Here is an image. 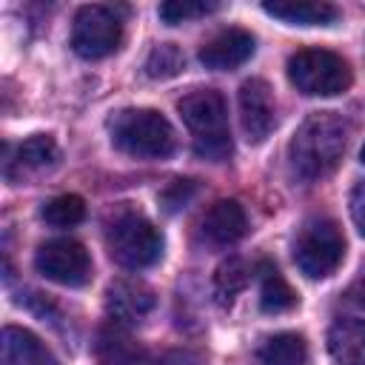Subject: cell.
<instances>
[{"instance_id": "cell-19", "label": "cell", "mask_w": 365, "mask_h": 365, "mask_svg": "<svg viewBox=\"0 0 365 365\" xmlns=\"http://www.w3.org/2000/svg\"><path fill=\"white\" fill-rule=\"evenodd\" d=\"M43 220L54 228H71L86 217V202L77 194H60L43 205Z\"/></svg>"}, {"instance_id": "cell-10", "label": "cell", "mask_w": 365, "mask_h": 365, "mask_svg": "<svg viewBox=\"0 0 365 365\" xmlns=\"http://www.w3.org/2000/svg\"><path fill=\"white\" fill-rule=\"evenodd\" d=\"M251 54H254V34L245 29H225V31L214 34L208 43H202L197 57L205 68L225 71V68L242 66Z\"/></svg>"}, {"instance_id": "cell-1", "label": "cell", "mask_w": 365, "mask_h": 365, "mask_svg": "<svg viewBox=\"0 0 365 365\" xmlns=\"http://www.w3.org/2000/svg\"><path fill=\"white\" fill-rule=\"evenodd\" d=\"M348 143V125L334 111H314L288 143L291 168L302 180H319L336 168Z\"/></svg>"}, {"instance_id": "cell-12", "label": "cell", "mask_w": 365, "mask_h": 365, "mask_svg": "<svg viewBox=\"0 0 365 365\" xmlns=\"http://www.w3.org/2000/svg\"><path fill=\"white\" fill-rule=\"evenodd\" d=\"M248 228L245 211L237 200H220L214 202L205 217H202V234L214 242V245H231L237 242Z\"/></svg>"}, {"instance_id": "cell-16", "label": "cell", "mask_w": 365, "mask_h": 365, "mask_svg": "<svg viewBox=\"0 0 365 365\" xmlns=\"http://www.w3.org/2000/svg\"><path fill=\"white\" fill-rule=\"evenodd\" d=\"M259 362L262 365H305L308 362V345H305L302 334H294V331L274 334L262 342Z\"/></svg>"}, {"instance_id": "cell-6", "label": "cell", "mask_w": 365, "mask_h": 365, "mask_svg": "<svg viewBox=\"0 0 365 365\" xmlns=\"http://www.w3.org/2000/svg\"><path fill=\"white\" fill-rule=\"evenodd\" d=\"M342 254H345L342 231L328 217L308 220L294 240V262L311 279H322L334 274L342 262Z\"/></svg>"}, {"instance_id": "cell-20", "label": "cell", "mask_w": 365, "mask_h": 365, "mask_svg": "<svg viewBox=\"0 0 365 365\" xmlns=\"http://www.w3.org/2000/svg\"><path fill=\"white\" fill-rule=\"evenodd\" d=\"M185 68V57L174 43H160L151 48V54L145 57V74L151 80H168L177 77Z\"/></svg>"}, {"instance_id": "cell-23", "label": "cell", "mask_w": 365, "mask_h": 365, "mask_svg": "<svg viewBox=\"0 0 365 365\" xmlns=\"http://www.w3.org/2000/svg\"><path fill=\"white\" fill-rule=\"evenodd\" d=\"M194 191H197L194 180H174V182L160 194V200H163L165 211H177V208H182V205L194 197Z\"/></svg>"}, {"instance_id": "cell-5", "label": "cell", "mask_w": 365, "mask_h": 365, "mask_svg": "<svg viewBox=\"0 0 365 365\" xmlns=\"http://www.w3.org/2000/svg\"><path fill=\"white\" fill-rule=\"evenodd\" d=\"M288 80L308 97H334L351 86L348 63L328 48H302L288 57Z\"/></svg>"}, {"instance_id": "cell-25", "label": "cell", "mask_w": 365, "mask_h": 365, "mask_svg": "<svg viewBox=\"0 0 365 365\" xmlns=\"http://www.w3.org/2000/svg\"><path fill=\"white\" fill-rule=\"evenodd\" d=\"M348 299H351L354 305H359V308H365V262L359 265V271H356V277H354V282L348 285Z\"/></svg>"}, {"instance_id": "cell-8", "label": "cell", "mask_w": 365, "mask_h": 365, "mask_svg": "<svg viewBox=\"0 0 365 365\" xmlns=\"http://www.w3.org/2000/svg\"><path fill=\"white\" fill-rule=\"evenodd\" d=\"M34 268L46 279H51L57 285H68V288L86 285L91 277L88 251L77 240H68V237L43 242L34 254Z\"/></svg>"}, {"instance_id": "cell-4", "label": "cell", "mask_w": 365, "mask_h": 365, "mask_svg": "<svg viewBox=\"0 0 365 365\" xmlns=\"http://www.w3.org/2000/svg\"><path fill=\"white\" fill-rule=\"evenodd\" d=\"M106 245L108 254L117 265L140 271L148 268L160 259L163 254V234L154 228V222H148L140 214H117L106 231Z\"/></svg>"}, {"instance_id": "cell-14", "label": "cell", "mask_w": 365, "mask_h": 365, "mask_svg": "<svg viewBox=\"0 0 365 365\" xmlns=\"http://www.w3.org/2000/svg\"><path fill=\"white\" fill-rule=\"evenodd\" d=\"M154 305V294L148 285L134 279H120L108 288V311L120 322H140Z\"/></svg>"}, {"instance_id": "cell-17", "label": "cell", "mask_w": 365, "mask_h": 365, "mask_svg": "<svg viewBox=\"0 0 365 365\" xmlns=\"http://www.w3.org/2000/svg\"><path fill=\"white\" fill-rule=\"evenodd\" d=\"M297 305V291L288 285V279L274 268L262 265L259 271V308L265 314H282Z\"/></svg>"}, {"instance_id": "cell-3", "label": "cell", "mask_w": 365, "mask_h": 365, "mask_svg": "<svg viewBox=\"0 0 365 365\" xmlns=\"http://www.w3.org/2000/svg\"><path fill=\"white\" fill-rule=\"evenodd\" d=\"M111 143L137 160H163L174 151V128L154 108H125L111 120Z\"/></svg>"}, {"instance_id": "cell-26", "label": "cell", "mask_w": 365, "mask_h": 365, "mask_svg": "<svg viewBox=\"0 0 365 365\" xmlns=\"http://www.w3.org/2000/svg\"><path fill=\"white\" fill-rule=\"evenodd\" d=\"M359 160H362V163H365V145H362V151H359Z\"/></svg>"}, {"instance_id": "cell-18", "label": "cell", "mask_w": 365, "mask_h": 365, "mask_svg": "<svg viewBox=\"0 0 365 365\" xmlns=\"http://www.w3.org/2000/svg\"><path fill=\"white\" fill-rule=\"evenodd\" d=\"M54 160H57V143L48 134H34L17 145V154H14V160H9V165L14 163L20 168H40Z\"/></svg>"}, {"instance_id": "cell-7", "label": "cell", "mask_w": 365, "mask_h": 365, "mask_svg": "<svg viewBox=\"0 0 365 365\" xmlns=\"http://www.w3.org/2000/svg\"><path fill=\"white\" fill-rule=\"evenodd\" d=\"M123 40L120 17L108 6H83L74 14L71 26V48L83 60L108 57Z\"/></svg>"}, {"instance_id": "cell-24", "label": "cell", "mask_w": 365, "mask_h": 365, "mask_svg": "<svg viewBox=\"0 0 365 365\" xmlns=\"http://www.w3.org/2000/svg\"><path fill=\"white\" fill-rule=\"evenodd\" d=\"M351 217H354L356 231L365 237V180L351 191Z\"/></svg>"}, {"instance_id": "cell-11", "label": "cell", "mask_w": 365, "mask_h": 365, "mask_svg": "<svg viewBox=\"0 0 365 365\" xmlns=\"http://www.w3.org/2000/svg\"><path fill=\"white\" fill-rule=\"evenodd\" d=\"M3 362L6 365H60L46 342L20 325L3 328Z\"/></svg>"}, {"instance_id": "cell-13", "label": "cell", "mask_w": 365, "mask_h": 365, "mask_svg": "<svg viewBox=\"0 0 365 365\" xmlns=\"http://www.w3.org/2000/svg\"><path fill=\"white\" fill-rule=\"evenodd\" d=\"M262 11L288 26H331L339 17V11L331 3L317 0H265Z\"/></svg>"}, {"instance_id": "cell-2", "label": "cell", "mask_w": 365, "mask_h": 365, "mask_svg": "<svg viewBox=\"0 0 365 365\" xmlns=\"http://www.w3.org/2000/svg\"><path fill=\"white\" fill-rule=\"evenodd\" d=\"M177 111L194 134V151L205 160H225L231 154L228 108L217 88H197L177 103Z\"/></svg>"}, {"instance_id": "cell-15", "label": "cell", "mask_w": 365, "mask_h": 365, "mask_svg": "<svg viewBox=\"0 0 365 365\" xmlns=\"http://www.w3.org/2000/svg\"><path fill=\"white\" fill-rule=\"evenodd\" d=\"M328 351L339 365H365V319H336L328 331Z\"/></svg>"}, {"instance_id": "cell-9", "label": "cell", "mask_w": 365, "mask_h": 365, "mask_svg": "<svg viewBox=\"0 0 365 365\" xmlns=\"http://www.w3.org/2000/svg\"><path fill=\"white\" fill-rule=\"evenodd\" d=\"M240 123L248 143H262L277 125V106L271 86L259 77H251L240 86Z\"/></svg>"}, {"instance_id": "cell-21", "label": "cell", "mask_w": 365, "mask_h": 365, "mask_svg": "<svg viewBox=\"0 0 365 365\" xmlns=\"http://www.w3.org/2000/svg\"><path fill=\"white\" fill-rule=\"evenodd\" d=\"M214 285H217V294L222 299H234V294H240L245 285H248V268L242 259H228L217 268V277H214Z\"/></svg>"}, {"instance_id": "cell-22", "label": "cell", "mask_w": 365, "mask_h": 365, "mask_svg": "<svg viewBox=\"0 0 365 365\" xmlns=\"http://www.w3.org/2000/svg\"><path fill=\"white\" fill-rule=\"evenodd\" d=\"M217 3H197V0H168L160 6V17L168 23V26H177L182 20H191V17H200V14H208L214 11Z\"/></svg>"}]
</instances>
